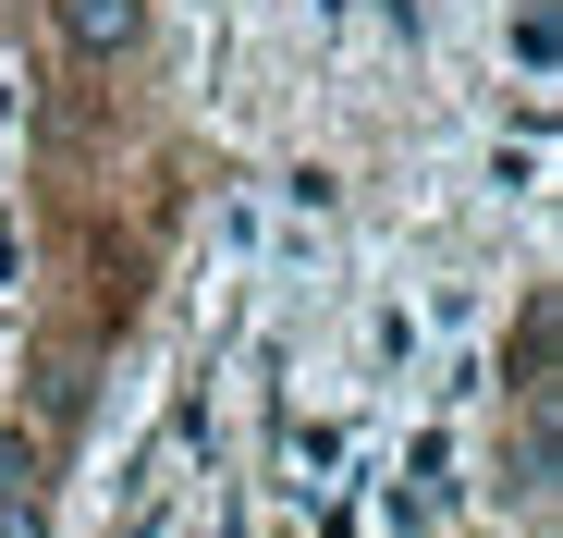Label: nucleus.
I'll use <instances>...</instances> for the list:
<instances>
[{
    "label": "nucleus",
    "mask_w": 563,
    "mask_h": 538,
    "mask_svg": "<svg viewBox=\"0 0 563 538\" xmlns=\"http://www.w3.org/2000/svg\"><path fill=\"white\" fill-rule=\"evenodd\" d=\"M49 25L74 61H135L147 49V0H49Z\"/></svg>",
    "instance_id": "1"
},
{
    "label": "nucleus",
    "mask_w": 563,
    "mask_h": 538,
    "mask_svg": "<svg viewBox=\"0 0 563 538\" xmlns=\"http://www.w3.org/2000/svg\"><path fill=\"white\" fill-rule=\"evenodd\" d=\"M515 61L551 74V0H527V13H515Z\"/></svg>",
    "instance_id": "2"
},
{
    "label": "nucleus",
    "mask_w": 563,
    "mask_h": 538,
    "mask_svg": "<svg viewBox=\"0 0 563 538\" xmlns=\"http://www.w3.org/2000/svg\"><path fill=\"white\" fill-rule=\"evenodd\" d=\"M0 538H49V526H37V502H0Z\"/></svg>",
    "instance_id": "3"
}]
</instances>
